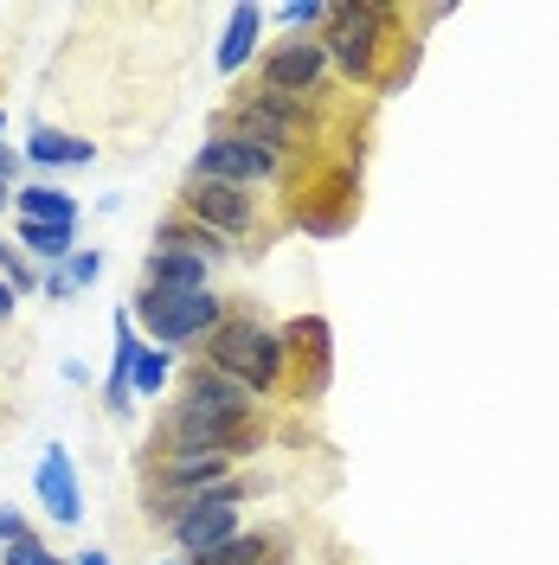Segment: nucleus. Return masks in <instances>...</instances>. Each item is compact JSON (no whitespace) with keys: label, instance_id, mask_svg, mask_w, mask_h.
I'll return each mask as SVG.
<instances>
[{"label":"nucleus","instance_id":"nucleus-21","mask_svg":"<svg viewBox=\"0 0 559 565\" xmlns=\"http://www.w3.org/2000/svg\"><path fill=\"white\" fill-rule=\"evenodd\" d=\"M175 380V353L168 348H136V366H129V398H155V392Z\"/></svg>","mask_w":559,"mask_h":565},{"label":"nucleus","instance_id":"nucleus-16","mask_svg":"<svg viewBox=\"0 0 559 565\" xmlns=\"http://www.w3.org/2000/svg\"><path fill=\"white\" fill-rule=\"evenodd\" d=\"M155 250H187V257H200V264H225V257H232V245L212 238L207 225H193L187 212H175V218L155 232Z\"/></svg>","mask_w":559,"mask_h":565},{"label":"nucleus","instance_id":"nucleus-27","mask_svg":"<svg viewBox=\"0 0 559 565\" xmlns=\"http://www.w3.org/2000/svg\"><path fill=\"white\" fill-rule=\"evenodd\" d=\"M13 296H20V289H13V282H0V321L13 316Z\"/></svg>","mask_w":559,"mask_h":565},{"label":"nucleus","instance_id":"nucleus-3","mask_svg":"<svg viewBox=\"0 0 559 565\" xmlns=\"http://www.w3.org/2000/svg\"><path fill=\"white\" fill-rule=\"evenodd\" d=\"M386 45H392V7H380V0H341V7H328V39H321V52L348 71V77L373 84Z\"/></svg>","mask_w":559,"mask_h":565},{"label":"nucleus","instance_id":"nucleus-15","mask_svg":"<svg viewBox=\"0 0 559 565\" xmlns=\"http://www.w3.org/2000/svg\"><path fill=\"white\" fill-rule=\"evenodd\" d=\"M136 348H141V334H136V321H129V309L116 316V353H109V386H104V405L123 418V412H136V398H129V366H136Z\"/></svg>","mask_w":559,"mask_h":565},{"label":"nucleus","instance_id":"nucleus-26","mask_svg":"<svg viewBox=\"0 0 559 565\" xmlns=\"http://www.w3.org/2000/svg\"><path fill=\"white\" fill-rule=\"evenodd\" d=\"M71 565H116V559H109L104 546H91V553H77V559H71Z\"/></svg>","mask_w":559,"mask_h":565},{"label":"nucleus","instance_id":"nucleus-23","mask_svg":"<svg viewBox=\"0 0 559 565\" xmlns=\"http://www.w3.org/2000/svg\"><path fill=\"white\" fill-rule=\"evenodd\" d=\"M0 565H65V559H52V553H45V540L27 533V540H13V546L0 553Z\"/></svg>","mask_w":559,"mask_h":565},{"label":"nucleus","instance_id":"nucleus-8","mask_svg":"<svg viewBox=\"0 0 559 565\" xmlns=\"http://www.w3.org/2000/svg\"><path fill=\"white\" fill-rule=\"evenodd\" d=\"M187 218L193 225H207L212 238H245L251 218H257V200H251L245 186H212V180H193L187 186Z\"/></svg>","mask_w":559,"mask_h":565},{"label":"nucleus","instance_id":"nucleus-11","mask_svg":"<svg viewBox=\"0 0 559 565\" xmlns=\"http://www.w3.org/2000/svg\"><path fill=\"white\" fill-rule=\"evenodd\" d=\"M212 277V264L187 257V250H148L141 264V289H161V296H200Z\"/></svg>","mask_w":559,"mask_h":565},{"label":"nucleus","instance_id":"nucleus-5","mask_svg":"<svg viewBox=\"0 0 559 565\" xmlns=\"http://www.w3.org/2000/svg\"><path fill=\"white\" fill-rule=\"evenodd\" d=\"M239 494H245V482H225V489H212L207 501H200V508H187L175 527H168L187 565L212 559V553H219L225 540H239V533H245V527H239Z\"/></svg>","mask_w":559,"mask_h":565},{"label":"nucleus","instance_id":"nucleus-12","mask_svg":"<svg viewBox=\"0 0 559 565\" xmlns=\"http://www.w3.org/2000/svg\"><path fill=\"white\" fill-rule=\"evenodd\" d=\"M20 154H27V161H39V168H91V161H97V141H91V136H71V129H52V122H39Z\"/></svg>","mask_w":559,"mask_h":565},{"label":"nucleus","instance_id":"nucleus-29","mask_svg":"<svg viewBox=\"0 0 559 565\" xmlns=\"http://www.w3.org/2000/svg\"><path fill=\"white\" fill-rule=\"evenodd\" d=\"M7 257H13V245H7V238H0V264H7Z\"/></svg>","mask_w":559,"mask_h":565},{"label":"nucleus","instance_id":"nucleus-4","mask_svg":"<svg viewBox=\"0 0 559 565\" xmlns=\"http://www.w3.org/2000/svg\"><path fill=\"white\" fill-rule=\"evenodd\" d=\"M129 321L148 328V348H187V341H207L212 328L225 321V302L200 289V296H161V289H141L129 302Z\"/></svg>","mask_w":559,"mask_h":565},{"label":"nucleus","instance_id":"nucleus-2","mask_svg":"<svg viewBox=\"0 0 559 565\" xmlns=\"http://www.w3.org/2000/svg\"><path fill=\"white\" fill-rule=\"evenodd\" d=\"M207 366L239 380V386L257 398V392H277L283 366H289V348H283L277 328H264L257 316H225L207 334Z\"/></svg>","mask_w":559,"mask_h":565},{"label":"nucleus","instance_id":"nucleus-14","mask_svg":"<svg viewBox=\"0 0 559 565\" xmlns=\"http://www.w3.org/2000/svg\"><path fill=\"white\" fill-rule=\"evenodd\" d=\"M257 33H264V7L245 0L225 13V33H219V71H245L251 52H257Z\"/></svg>","mask_w":559,"mask_h":565},{"label":"nucleus","instance_id":"nucleus-28","mask_svg":"<svg viewBox=\"0 0 559 565\" xmlns=\"http://www.w3.org/2000/svg\"><path fill=\"white\" fill-rule=\"evenodd\" d=\"M7 206H13V180L0 174V212H7Z\"/></svg>","mask_w":559,"mask_h":565},{"label":"nucleus","instance_id":"nucleus-1","mask_svg":"<svg viewBox=\"0 0 559 565\" xmlns=\"http://www.w3.org/2000/svg\"><path fill=\"white\" fill-rule=\"evenodd\" d=\"M257 398H251L239 380H225V373H187V386H180V412L168 424V450H212V457H239L257 444Z\"/></svg>","mask_w":559,"mask_h":565},{"label":"nucleus","instance_id":"nucleus-6","mask_svg":"<svg viewBox=\"0 0 559 565\" xmlns=\"http://www.w3.org/2000/svg\"><path fill=\"white\" fill-rule=\"evenodd\" d=\"M283 154L257 148L245 136H207V148L193 154V180H212V186H257V180H277Z\"/></svg>","mask_w":559,"mask_h":565},{"label":"nucleus","instance_id":"nucleus-24","mask_svg":"<svg viewBox=\"0 0 559 565\" xmlns=\"http://www.w3.org/2000/svg\"><path fill=\"white\" fill-rule=\"evenodd\" d=\"M27 521H20V508H7V501H0V553H7V546H13V540H27Z\"/></svg>","mask_w":559,"mask_h":565},{"label":"nucleus","instance_id":"nucleus-30","mask_svg":"<svg viewBox=\"0 0 559 565\" xmlns=\"http://www.w3.org/2000/svg\"><path fill=\"white\" fill-rule=\"evenodd\" d=\"M0 136H7V109H0Z\"/></svg>","mask_w":559,"mask_h":565},{"label":"nucleus","instance_id":"nucleus-18","mask_svg":"<svg viewBox=\"0 0 559 565\" xmlns=\"http://www.w3.org/2000/svg\"><path fill=\"white\" fill-rule=\"evenodd\" d=\"M200 565H289V559H283V533H239Z\"/></svg>","mask_w":559,"mask_h":565},{"label":"nucleus","instance_id":"nucleus-20","mask_svg":"<svg viewBox=\"0 0 559 565\" xmlns=\"http://www.w3.org/2000/svg\"><path fill=\"white\" fill-rule=\"evenodd\" d=\"M13 232H20V245L33 250V257H45V270L65 264L71 250H77V225H27V218H20Z\"/></svg>","mask_w":559,"mask_h":565},{"label":"nucleus","instance_id":"nucleus-7","mask_svg":"<svg viewBox=\"0 0 559 565\" xmlns=\"http://www.w3.org/2000/svg\"><path fill=\"white\" fill-rule=\"evenodd\" d=\"M232 136L257 141V148H271V154H283V148H296L303 141V129H309V97H245V104L232 109Z\"/></svg>","mask_w":559,"mask_h":565},{"label":"nucleus","instance_id":"nucleus-31","mask_svg":"<svg viewBox=\"0 0 559 565\" xmlns=\"http://www.w3.org/2000/svg\"><path fill=\"white\" fill-rule=\"evenodd\" d=\"M175 565H187V559H175Z\"/></svg>","mask_w":559,"mask_h":565},{"label":"nucleus","instance_id":"nucleus-25","mask_svg":"<svg viewBox=\"0 0 559 565\" xmlns=\"http://www.w3.org/2000/svg\"><path fill=\"white\" fill-rule=\"evenodd\" d=\"M0 174H7V180L20 174V148H7V141H0Z\"/></svg>","mask_w":559,"mask_h":565},{"label":"nucleus","instance_id":"nucleus-10","mask_svg":"<svg viewBox=\"0 0 559 565\" xmlns=\"http://www.w3.org/2000/svg\"><path fill=\"white\" fill-rule=\"evenodd\" d=\"M33 494H39V508H45L59 527H77V521H84V489H77V469H71V457L59 450V444H45V450H39Z\"/></svg>","mask_w":559,"mask_h":565},{"label":"nucleus","instance_id":"nucleus-17","mask_svg":"<svg viewBox=\"0 0 559 565\" xmlns=\"http://www.w3.org/2000/svg\"><path fill=\"white\" fill-rule=\"evenodd\" d=\"M97 277H104V250H71L65 264H52V270L39 277V289H45L52 302H71V296H84Z\"/></svg>","mask_w":559,"mask_h":565},{"label":"nucleus","instance_id":"nucleus-9","mask_svg":"<svg viewBox=\"0 0 559 565\" xmlns=\"http://www.w3.org/2000/svg\"><path fill=\"white\" fill-rule=\"evenodd\" d=\"M321 77H328L321 39H289V45H277V52L264 58V90H271V97H309Z\"/></svg>","mask_w":559,"mask_h":565},{"label":"nucleus","instance_id":"nucleus-22","mask_svg":"<svg viewBox=\"0 0 559 565\" xmlns=\"http://www.w3.org/2000/svg\"><path fill=\"white\" fill-rule=\"evenodd\" d=\"M264 20H283V26H328V7H321V0H289V7L264 13Z\"/></svg>","mask_w":559,"mask_h":565},{"label":"nucleus","instance_id":"nucleus-19","mask_svg":"<svg viewBox=\"0 0 559 565\" xmlns=\"http://www.w3.org/2000/svg\"><path fill=\"white\" fill-rule=\"evenodd\" d=\"M283 348H289V360H315V373L328 380V321L321 316H303L283 328Z\"/></svg>","mask_w":559,"mask_h":565},{"label":"nucleus","instance_id":"nucleus-13","mask_svg":"<svg viewBox=\"0 0 559 565\" xmlns=\"http://www.w3.org/2000/svg\"><path fill=\"white\" fill-rule=\"evenodd\" d=\"M13 212L27 225H77V200H71L59 180H33V186H13Z\"/></svg>","mask_w":559,"mask_h":565}]
</instances>
